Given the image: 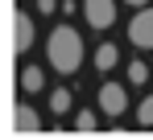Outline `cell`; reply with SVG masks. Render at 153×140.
Wrapping results in <instances>:
<instances>
[{"label":"cell","mask_w":153,"mask_h":140,"mask_svg":"<svg viewBox=\"0 0 153 140\" xmlns=\"http://www.w3.org/2000/svg\"><path fill=\"white\" fill-rule=\"evenodd\" d=\"M46 62L58 74H75L83 66V37H79L75 25H58L50 37H46Z\"/></svg>","instance_id":"1"},{"label":"cell","mask_w":153,"mask_h":140,"mask_svg":"<svg viewBox=\"0 0 153 140\" xmlns=\"http://www.w3.org/2000/svg\"><path fill=\"white\" fill-rule=\"evenodd\" d=\"M83 17L91 29H112L116 25V0H83Z\"/></svg>","instance_id":"2"},{"label":"cell","mask_w":153,"mask_h":140,"mask_svg":"<svg viewBox=\"0 0 153 140\" xmlns=\"http://www.w3.org/2000/svg\"><path fill=\"white\" fill-rule=\"evenodd\" d=\"M95 95H100V111H103V116H112V119L124 116V107H128V91L120 87V83H103Z\"/></svg>","instance_id":"3"},{"label":"cell","mask_w":153,"mask_h":140,"mask_svg":"<svg viewBox=\"0 0 153 140\" xmlns=\"http://www.w3.org/2000/svg\"><path fill=\"white\" fill-rule=\"evenodd\" d=\"M128 41L137 49H153V8H141L128 21Z\"/></svg>","instance_id":"4"},{"label":"cell","mask_w":153,"mask_h":140,"mask_svg":"<svg viewBox=\"0 0 153 140\" xmlns=\"http://www.w3.org/2000/svg\"><path fill=\"white\" fill-rule=\"evenodd\" d=\"M33 46V17L29 13H13V49L25 54Z\"/></svg>","instance_id":"5"},{"label":"cell","mask_w":153,"mask_h":140,"mask_svg":"<svg viewBox=\"0 0 153 140\" xmlns=\"http://www.w3.org/2000/svg\"><path fill=\"white\" fill-rule=\"evenodd\" d=\"M13 132H21V136L42 132V119H37V111H33L29 103H17V111H13Z\"/></svg>","instance_id":"6"},{"label":"cell","mask_w":153,"mask_h":140,"mask_svg":"<svg viewBox=\"0 0 153 140\" xmlns=\"http://www.w3.org/2000/svg\"><path fill=\"white\" fill-rule=\"evenodd\" d=\"M91 66L100 70V74H108V70L120 66V49L112 46V41H103V46H95V54H91Z\"/></svg>","instance_id":"7"},{"label":"cell","mask_w":153,"mask_h":140,"mask_svg":"<svg viewBox=\"0 0 153 140\" xmlns=\"http://www.w3.org/2000/svg\"><path fill=\"white\" fill-rule=\"evenodd\" d=\"M42 87H46V74H42V66H25V70H21V91H25V95H37Z\"/></svg>","instance_id":"8"},{"label":"cell","mask_w":153,"mask_h":140,"mask_svg":"<svg viewBox=\"0 0 153 140\" xmlns=\"http://www.w3.org/2000/svg\"><path fill=\"white\" fill-rule=\"evenodd\" d=\"M71 103H75V99H71V91H66V87L50 91V111H54V116H66V111H71Z\"/></svg>","instance_id":"9"},{"label":"cell","mask_w":153,"mask_h":140,"mask_svg":"<svg viewBox=\"0 0 153 140\" xmlns=\"http://www.w3.org/2000/svg\"><path fill=\"white\" fill-rule=\"evenodd\" d=\"M128 83H132V87H145V83H149V66H145V62H128Z\"/></svg>","instance_id":"10"},{"label":"cell","mask_w":153,"mask_h":140,"mask_svg":"<svg viewBox=\"0 0 153 140\" xmlns=\"http://www.w3.org/2000/svg\"><path fill=\"white\" fill-rule=\"evenodd\" d=\"M137 124H141V128H153V95L141 99V107H137Z\"/></svg>","instance_id":"11"},{"label":"cell","mask_w":153,"mask_h":140,"mask_svg":"<svg viewBox=\"0 0 153 140\" xmlns=\"http://www.w3.org/2000/svg\"><path fill=\"white\" fill-rule=\"evenodd\" d=\"M75 132H95V111H79L75 116Z\"/></svg>","instance_id":"12"},{"label":"cell","mask_w":153,"mask_h":140,"mask_svg":"<svg viewBox=\"0 0 153 140\" xmlns=\"http://www.w3.org/2000/svg\"><path fill=\"white\" fill-rule=\"evenodd\" d=\"M37 8H42V17H50V13H58L62 4H58V0H37Z\"/></svg>","instance_id":"13"},{"label":"cell","mask_w":153,"mask_h":140,"mask_svg":"<svg viewBox=\"0 0 153 140\" xmlns=\"http://www.w3.org/2000/svg\"><path fill=\"white\" fill-rule=\"evenodd\" d=\"M124 4H137V8H145V4H149V0H124Z\"/></svg>","instance_id":"14"}]
</instances>
